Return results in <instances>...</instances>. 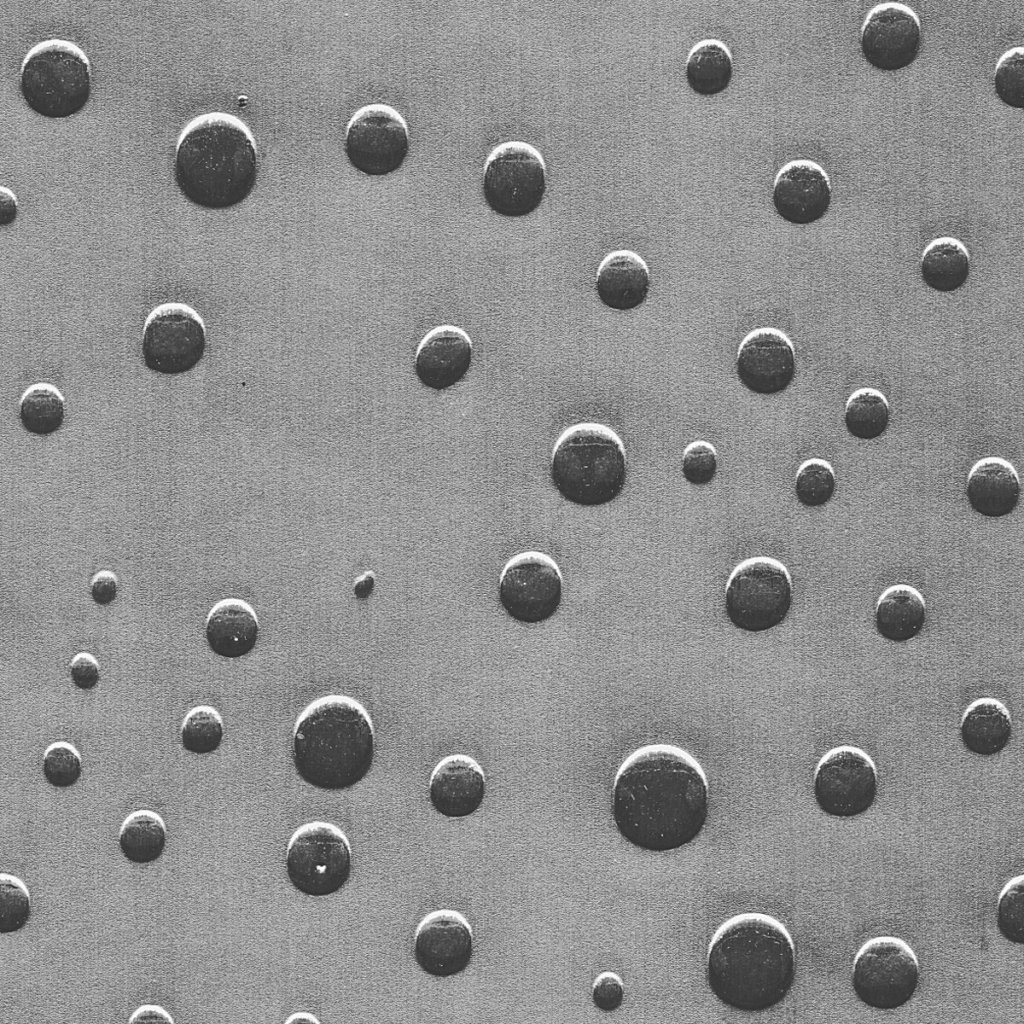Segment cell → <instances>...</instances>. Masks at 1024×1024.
<instances>
[{
  "label": "cell",
  "mask_w": 1024,
  "mask_h": 1024,
  "mask_svg": "<svg viewBox=\"0 0 1024 1024\" xmlns=\"http://www.w3.org/2000/svg\"><path fill=\"white\" fill-rule=\"evenodd\" d=\"M612 810L619 833L637 848L652 852L681 848L706 823L705 774L692 756L677 747H642L617 773Z\"/></svg>",
  "instance_id": "obj_1"
},
{
  "label": "cell",
  "mask_w": 1024,
  "mask_h": 1024,
  "mask_svg": "<svg viewBox=\"0 0 1024 1024\" xmlns=\"http://www.w3.org/2000/svg\"><path fill=\"white\" fill-rule=\"evenodd\" d=\"M795 978V950L786 928L771 916L744 913L725 922L709 947L707 980L723 1004L760 1012L779 1004Z\"/></svg>",
  "instance_id": "obj_2"
},
{
  "label": "cell",
  "mask_w": 1024,
  "mask_h": 1024,
  "mask_svg": "<svg viewBox=\"0 0 1024 1024\" xmlns=\"http://www.w3.org/2000/svg\"><path fill=\"white\" fill-rule=\"evenodd\" d=\"M257 174L255 142L236 117L206 113L182 131L174 178L189 202L210 210L236 206L253 191Z\"/></svg>",
  "instance_id": "obj_3"
},
{
  "label": "cell",
  "mask_w": 1024,
  "mask_h": 1024,
  "mask_svg": "<svg viewBox=\"0 0 1024 1024\" xmlns=\"http://www.w3.org/2000/svg\"><path fill=\"white\" fill-rule=\"evenodd\" d=\"M374 758V733L365 708L345 695L309 704L298 718L293 762L298 775L322 790H344L360 782Z\"/></svg>",
  "instance_id": "obj_4"
},
{
  "label": "cell",
  "mask_w": 1024,
  "mask_h": 1024,
  "mask_svg": "<svg viewBox=\"0 0 1024 1024\" xmlns=\"http://www.w3.org/2000/svg\"><path fill=\"white\" fill-rule=\"evenodd\" d=\"M551 477L560 495L571 503L600 506L613 501L627 477L622 441L598 423L568 428L555 445Z\"/></svg>",
  "instance_id": "obj_5"
},
{
  "label": "cell",
  "mask_w": 1024,
  "mask_h": 1024,
  "mask_svg": "<svg viewBox=\"0 0 1024 1024\" xmlns=\"http://www.w3.org/2000/svg\"><path fill=\"white\" fill-rule=\"evenodd\" d=\"M20 88L28 107L40 116L63 119L75 115L91 95L89 60L71 41H42L23 61Z\"/></svg>",
  "instance_id": "obj_6"
},
{
  "label": "cell",
  "mask_w": 1024,
  "mask_h": 1024,
  "mask_svg": "<svg viewBox=\"0 0 1024 1024\" xmlns=\"http://www.w3.org/2000/svg\"><path fill=\"white\" fill-rule=\"evenodd\" d=\"M792 603L789 573L769 557L747 559L731 574L725 593V609L731 623L748 632H762L779 625Z\"/></svg>",
  "instance_id": "obj_7"
},
{
  "label": "cell",
  "mask_w": 1024,
  "mask_h": 1024,
  "mask_svg": "<svg viewBox=\"0 0 1024 1024\" xmlns=\"http://www.w3.org/2000/svg\"><path fill=\"white\" fill-rule=\"evenodd\" d=\"M919 964L913 949L895 936H877L858 950L852 984L858 999L879 1010L904 1006L914 995Z\"/></svg>",
  "instance_id": "obj_8"
},
{
  "label": "cell",
  "mask_w": 1024,
  "mask_h": 1024,
  "mask_svg": "<svg viewBox=\"0 0 1024 1024\" xmlns=\"http://www.w3.org/2000/svg\"><path fill=\"white\" fill-rule=\"evenodd\" d=\"M287 875L301 893L329 896L340 890L351 873L347 837L335 825L315 821L296 830L287 847Z\"/></svg>",
  "instance_id": "obj_9"
},
{
  "label": "cell",
  "mask_w": 1024,
  "mask_h": 1024,
  "mask_svg": "<svg viewBox=\"0 0 1024 1024\" xmlns=\"http://www.w3.org/2000/svg\"><path fill=\"white\" fill-rule=\"evenodd\" d=\"M545 190V163L530 144L503 143L488 157L483 194L487 205L497 214L513 218L526 216L538 208Z\"/></svg>",
  "instance_id": "obj_10"
},
{
  "label": "cell",
  "mask_w": 1024,
  "mask_h": 1024,
  "mask_svg": "<svg viewBox=\"0 0 1024 1024\" xmlns=\"http://www.w3.org/2000/svg\"><path fill=\"white\" fill-rule=\"evenodd\" d=\"M205 346L203 321L186 304H162L146 319L142 354L145 365L154 372L177 375L192 370L202 359Z\"/></svg>",
  "instance_id": "obj_11"
},
{
  "label": "cell",
  "mask_w": 1024,
  "mask_h": 1024,
  "mask_svg": "<svg viewBox=\"0 0 1024 1024\" xmlns=\"http://www.w3.org/2000/svg\"><path fill=\"white\" fill-rule=\"evenodd\" d=\"M409 150L408 130L393 108L373 104L351 119L345 152L350 164L368 176H385L398 170Z\"/></svg>",
  "instance_id": "obj_12"
},
{
  "label": "cell",
  "mask_w": 1024,
  "mask_h": 1024,
  "mask_svg": "<svg viewBox=\"0 0 1024 1024\" xmlns=\"http://www.w3.org/2000/svg\"><path fill=\"white\" fill-rule=\"evenodd\" d=\"M876 794V769L862 750L838 747L820 761L814 796L826 814L840 818L860 815L872 806Z\"/></svg>",
  "instance_id": "obj_13"
},
{
  "label": "cell",
  "mask_w": 1024,
  "mask_h": 1024,
  "mask_svg": "<svg viewBox=\"0 0 1024 1024\" xmlns=\"http://www.w3.org/2000/svg\"><path fill=\"white\" fill-rule=\"evenodd\" d=\"M562 597V578L556 563L541 552H524L505 566L500 602L513 619L528 624L549 619Z\"/></svg>",
  "instance_id": "obj_14"
},
{
  "label": "cell",
  "mask_w": 1024,
  "mask_h": 1024,
  "mask_svg": "<svg viewBox=\"0 0 1024 1024\" xmlns=\"http://www.w3.org/2000/svg\"><path fill=\"white\" fill-rule=\"evenodd\" d=\"M860 43L865 60L874 68L881 71L903 69L918 56L920 20L910 7L902 3L879 4L864 21Z\"/></svg>",
  "instance_id": "obj_15"
},
{
  "label": "cell",
  "mask_w": 1024,
  "mask_h": 1024,
  "mask_svg": "<svg viewBox=\"0 0 1024 1024\" xmlns=\"http://www.w3.org/2000/svg\"><path fill=\"white\" fill-rule=\"evenodd\" d=\"M472 949L470 926L458 912H432L417 928L415 959L431 976L449 977L463 971L471 960Z\"/></svg>",
  "instance_id": "obj_16"
},
{
  "label": "cell",
  "mask_w": 1024,
  "mask_h": 1024,
  "mask_svg": "<svg viewBox=\"0 0 1024 1024\" xmlns=\"http://www.w3.org/2000/svg\"><path fill=\"white\" fill-rule=\"evenodd\" d=\"M741 383L757 394L782 392L795 374L793 346L789 338L775 328H759L742 341L737 357Z\"/></svg>",
  "instance_id": "obj_17"
},
{
  "label": "cell",
  "mask_w": 1024,
  "mask_h": 1024,
  "mask_svg": "<svg viewBox=\"0 0 1024 1024\" xmlns=\"http://www.w3.org/2000/svg\"><path fill=\"white\" fill-rule=\"evenodd\" d=\"M832 198L830 180L818 164L797 160L778 174L773 204L777 213L793 224H810L821 219Z\"/></svg>",
  "instance_id": "obj_18"
},
{
  "label": "cell",
  "mask_w": 1024,
  "mask_h": 1024,
  "mask_svg": "<svg viewBox=\"0 0 1024 1024\" xmlns=\"http://www.w3.org/2000/svg\"><path fill=\"white\" fill-rule=\"evenodd\" d=\"M472 360V343L453 325L431 330L421 341L415 360L416 375L428 388L442 390L459 382Z\"/></svg>",
  "instance_id": "obj_19"
},
{
  "label": "cell",
  "mask_w": 1024,
  "mask_h": 1024,
  "mask_svg": "<svg viewBox=\"0 0 1024 1024\" xmlns=\"http://www.w3.org/2000/svg\"><path fill=\"white\" fill-rule=\"evenodd\" d=\"M484 775L467 755H451L435 767L430 781V800L442 815L459 818L472 814L482 803Z\"/></svg>",
  "instance_id": "obj_20"
},
{
  "label": "cell",
  "mask_w": 1024,
  "mask_h": 1024,
  "mask_svg": "<svg viewBox=\"0 0 1024 1024\" xmlns=\"http://www.w3.org/2000/svg\"><path fill=\"white\" fill-rule=\"evenodd\" d=\"M649 285L645 261L629 250L607 255L597 272L598 296L604 305L615 310H631L641 305L647 298Z\"/></svg>",
  "instance_id": "obj_21"
},
{
  "label": "cell",
  "mask_w": 1024,
  "mask_h": 1024,
  "mask_svg": "<svg viewBox=\"0 0 1024 1024\" xmlns=\"http://www.w3.org/2000/svg\"><path fill=\"white\" fill-rule=\"evenodd\" d=\"M967 497L972 509L986 517L1010 514L1018 505L1020 482L1014 467L999 457L979 460L971 469Z\"/></svg>",
  "instance_id": "obj_22"
},
{
  "label": "cell",
  "mask_w": 1024,
  "mask_h": 1024,
  "mask_svg": "<svg viewBox=\"0 0 1024 1024\" xmlns=\"http://www.w3.org/2000/svg\"><path fill=\"white\" fill-rule=\"evenodd\" d=\"M258 632L254 610L239 599H226L214 606L205 631L210 649L225 658H238L251 652Z\"/></svg>",
  "instance_id": "obj_23"
},
{
  "label": "cell",
  "mask_w": 1024,
  "mask_h": 1024,
  "mask_svg": "<svg viewBox=\"0 0 1024 1024\" xmlns=\"http://www.w3.org/2000/svg\"><path fill=\"white\" fill-rule=\"evenodd\" d=\"M1012 732L1006 707L995 699H980L969 706L961 724L965 747L981 756L999 753L1008 744Z\"/></svg>",
  "instance_id": "obj_24"
},
{
  "label": "cell",
  "mask_w": 1024,
  "mask_h": 1024,
  "mask_svg": "<svg viewBox=\"0 0 1024 1024\" xmlns=\"http://www.w3.org/2000/svg\"><path fill=\"white\" fill-rule=\"evenodd\" d=\"M925 622V602L913 587L893 585L880 596L876 610V626L881 636L904 642L916 636Z\"/></svg>",
  "instance_id": "obj_25"
},
{
  "label": "cell",
  "mask_w": 1024,
  "mask_h": 1024,
  "mask_svg": "<svg viewBox=\"0 0 1024 1024\" xmlns=\"http://www.w3.org/2000/svg\"><path fill=\"white\" fill-rule=\"evenodd\" d=\"M921 273L925 283L939 292L960 288L969 275V257L956 239L945 237L933 241L925 250Z\"/></svg>",
  "instance_id": "obj_26"
},
{
  "label": "cell",
  "mask_w": 1024,
  "mask_h": 1024,
  "mask_svg": "<svg viewBox=\"0 0 1024 1024\" xmlns=\"http://www.w3.org/2000/svg\"><path fill=\"white\" fill-rule=\"evenodd\" d=\"M732 71V60L726 47L716 41H705L691 52L686 77L694 92L712 96L728 87Z\"/></svg>",
  "instance_id": "obj_27"
},
{
  "label": "cell",
  "mask_w": 1024,
  "mask_h": 1024,
  "mask_svg": "<svg viewBox=\"0 0 1024 1024\" xmlns=\"http://www.w3.org/2000/svg\"><path fill=\"white\" fill-rule=\"evenodd\" d=\"M166 842V829L162 818L149 810L132 813L124 821L119 838L122 854L128 860L150 863L162 854Z\"/></svg>",
  "instance_id": "obj_28"
},
{
  "label": "cell",
  "mask_w": 1024,
  "mask_h": 1024,
  "mask_svg": "<svg viewBox=\"0 0 1024 1024\" xmlns=\"http://www.w3.org/2000/svg\"><path fill=\"white\" fill-rule=\"evenodd\" d=\"M64 417V399L55 386L37 383L23 394L20 402V420L27 432L37 436H48L59 430Z\"/></svg>",
  "instance_id": "obj_29"
},
{
  "label": "cell",
  "mask_w": 1024,
  "mask_h": 1024,
  "mask_svg": "<svg viewBox=\"0 0 1024 1024\" xmlns=\"http://www.w3.org/2000/svg\"><path fill=\"white\" fill-rule=\"evenodd\" d=\"M888 422V404L880 392L865 388L851 395L845 412L846 428L851 435L872 440L886 430Z\"/></svg>",
  "instance_id": "obj_30"
},
{
  "label": "cell",
  "mask_w": 1024,
  "mask_h": 1024,
  "mask_svg": "<svg viewBox=\"0 0 1024 1024\" xmlns=\"http://www.w3.org/2000/svg\"><path fill=\"white\" fill-rule=\"evenodd\" d=\"M183 747L195 754L215 751L223 738L220 714L210 706H199L186 716L181 731Z\"/></svg>",
  "instance_id": "obj_31"
},
{
  "label": "cell",
  "mask_w": 1024,
  "mask_h": 1024,
  "mask_svg": "<svg viewBox=\"0 0 1024 1024\" xmlns=\"http://www.w3.org/2000/svg\"><path fill=\"white\" fill-rule=\"evenodd\" d=\"M835 490V476L831 465L823 459L804 462L796 476L795 492L799 502L808 507L827 503Z\"/></svg>",
  "instance_id": "obj_32"
},
{
  "label": "cell",
  "mask_w": 1024,
  "mask_h": 1024,
  "mask_svg": "<svg viewBox=\"0 0 1024 1024\" xmlns=\"http://www.w3.org/2000/svg\"><path fill=\"white\" fill-rule=\"evenodd\" d=\"M997 97L1006 105L1022 109L1024 105V51L1014 47L999 59L994 76Z\"/></svg>",
  "instance_id": "obj_33"
},
{
  "label": "cell",
  "mask_w": 1024,
  "mask_h": 1024,
  "mask_svg": "<svg viewBox=\"0 0 1024 1024\" xmlns=\"http://www.w3.org/2000/svg\"><path fill=\"white\" fill-rule=\"evenodd\" d=\"M997 926L1004 938L1024 943V876L1011 879L1002 889L998 902Z\"/></svg>",
  "instance_id": "obj_34"
},
{
  "label": "cell",
  "mask_w": 1024,
  "mask_h": 1024,
  "mask_svg": "<svg viewBox=\"0 0 1024 1024\" xmlns=\"http://www.w3.org/2000/svg\"><path fill=\"white\" fill-rule=\"evenodd\" d=\"M30 897L24 883L18 878L2 873L0 875V932L12 933L20 930L30 916Z\"/></svg>",
  "instance_id": "obj_35"
},
{
  "label": "cell",
  "mask_w": 1024,
  "mask_h": 1024,
  "mask_svg": "<svg viewBox=\"0 0 1024 1024\" xmlns=\"http://www.w3.org/2000/svg\"><path fill=\"white\" fill-rule=\"evenodd\" d=\"M81 759L68 743L51 745L44 756L43 772L49 784L57 788L74 785L81 776Z\"/></svg>",
  "instance_id": "obj_36"
},
{
  "label": "cell",
  "mask_w": 1024,
  "mask_h": 1024,
  "mask_svg": "<svg viewBox=\"0 0 1024 1024\" xmlns=\"http://www.w3.org/2000/svg\"><path fill=\"white\" fill-rule=\"evenodd\" d=\"M716 470L717 454L710 443L695 441L686 447L682 459V473L689 483L708 484L714 478Z\"/></svg>",
  "instance_id": "obj_37"
},
{
  "label": "cell",
  "mask_w": 1024,
  "mask_h": 1024,
  "mask_svg": "<svg viewBox=\"0 0 1024 1024\" xmlns=\"http://www.w3.org/2000/svg\"><path fill=\"white\" fill-rule=\"evenodd\" d=\"M623 994L622 981L614 973H602L594 982L593 1002L602 1011L611 1012L619 1008Z\"/></svg>",
  "instance_id": "obj_38"
},
{
  "label": "cell",
  "mask_w": 1024,
  "mask_h": 1024,
  "mask_svg": "<svg viewBox=\"0 0 1024 1024\" xmlns=\"http://www.w3.org/2000/svg\"><path fill=\"white\" fill-rule=\"evenodd\" d=\"M70 674L76 687L89 690L95 687L99 681V665L92 655L80 653L74 657L71 663Z\"/></svg>",
  "instance_id": "obj_39"
},
{
  "label": "cell",
  "mask_w": 1024,
  "mask_h": 1024,
  "mask_svg": "<svg viewBox=\"0 0 1024 1024\" xmlns=\"http://www.w3.org/2000/svg\"><path fill=\"white\" fill-rule=\"evenodd\" d=\"M117 595V581L110 572H101L94 578L91 586L93 601L101 606L109 605Z\"/></svg>",
  "instance_id": "obj_40"
},
{
  "label": "cell",
  "mask_w": 1024,
  "mask_h": 1024,
  "mask_svg": "<svg viewBox=\"0 0 1024 1024\" xmlns=\"http://www.w3.org/2000/svg\"><path fill=\"white\" fill-rule=\"evenodd\" d=\"M151 1021H164L170 1023L174 1022L170 1015L161 1007L151 1005L140 1007L133 1013L131 1019L129 1020L130 1023Z\"/></svg>",
  "instance_id": "obj_41"
},
{
  "label": "cell",
  "mask_w": 1024,
  "mask_h": 1024,
  "mask_svg": "<svg viewBox=\"0 0 1024 1024\" xmlns=\"http://www.w3.org/2000/svg\"><path fill=\"white\" fill-rule=\"evenodd\" d=\"M2 225L10 224L17 215V202L11 191L1 187Z\"/></svg>",
  "instance_id": "obj_42"
},
{
  "label": "cell",
  "mask_w": 1024,
  "mask_h": 1024,
  "mask_svg": "<svg viewBox=\"0 0 1024 1024\" xmlns=\"http://www.w3.org/2000/svg\"><path fill=\"white\" fill-rule=\"evenodd\" d=\"M303 1020L304 1021H309V1022H319L314 1016H312L311 1014H308V1013H304V1012L296 1013V1014L291 1015L290 1019L287 1020L286 1022L289 1023V1022H292V1021H303Z\"/></svg>",
  "instance_id": "obj_43"
}]
</instances>
